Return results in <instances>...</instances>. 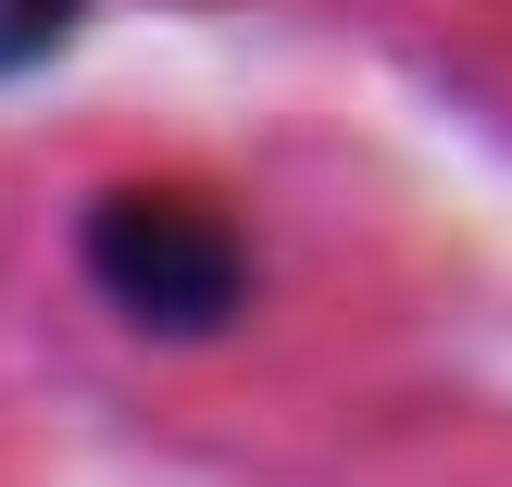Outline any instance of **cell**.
Masks as SVG:
<instances>
[{
    "label": "cell",
    "mask_w": 512,
    "mask_h": 487,
    "mask_svg": "<svg viewBox=\"0 0 512 487\" xmlns=\"http://www.w3.org/2000/svg\"><path fill=\"white\" fill-rule=\"evenodd\" d=\"M75 300L113 325L125 350H163V363H213L250 325L275 313V238L238 188L188 163H125L75 200L63 225Z\"/></svg>",
    "instance_id": "1"
}]
</instances>
